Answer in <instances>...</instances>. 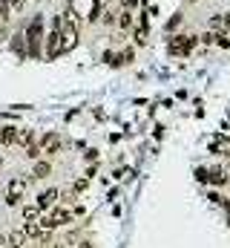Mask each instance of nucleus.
Returning a JSON list of instances; mask_svg holds the SVG:
<instances>
[{
    "label": "nucleus",
    "instance_id": "f257e3e1",
    "mask_svg": "<svg viewBox=\"0 0 230 248\" xmlns=\"http://www.w3.org/2000/svg\"><path fill=\"white\" fill-rule=\"evenodd\" d=\"M26 35V52L29 58H41V41H43V15H35L29 20V26L23 29Z\"/></svg>",
    "mask_w": 230,
    "mask_h": 248
},
{
    "label": "nucleus",
    "instance_id": "f03ea898",
    "mask_svg": "<svg viewBox=\"0 0 230 248\" xmlns=\"http://www.w3.org/2000/svg\"><path fill=\"white\" fill-rule=\"evenodd\" d=\"M75 217H72V208H63V205H52L49 208V214H43L41 219H38V225L43 228V231H52V228H60V225H69Z\"/></svg>",
    "mask_w": 230,
    "mask_h": 248
},
{
    "label": "nucleus",
    "instance_id": "7ed1b4c3",
    "mask_svg": "<svg viewBox=\"0 0 230 248\" xmlns=\"http://www.w3.org/2000/svg\"><path fill=\"white\" fill-rule=\"evenodd\" d=\"M196 44H199V35H172L170 38V52L172 55H190Z\"/></svg>",
    "mask_w": 230,
    "mask_h": 248
},
{
    "label": "nucleus",
    "instance_id": "20e7f679",
    "mask_svg": "<svg viewBox=\"0 0 230 248\" xmlns=\"http://www.w3.org/2000/svg\"><path fill=\"white\" fill-rule=\"evenodd\" d=\"M38 147H41V153H46V156H58V153H60V147H63V141H60V136H58V133H43Z\"/></svg>",
    "mask_w": 230,
    "mask_h": 248
},
{
    "label": "nucleus",
    "instance_id": "39448f33",
    "mask_svg": "<svg viewBox=\"0 0 230 248\" xmlns=\"http://www.w3.org/2000/svg\"><path fill=\"white\" fill-rule=\"evenodd\" d=\"M26 179H20V176H14L12 182H9V190H6V205H17V199H20V193L26 190Z\"/></svg>",
    "mask_w": 230,
    "mask_h": 248
},
{
    "label": "nucleus",
    "instance_id": "423d86ee",
    "mask_svg": "<svg viewBox=\"0 0 230 248\" xmlns=\"http://www.w3.org/2000/svg\"><path fill=\"white\" fill-rule=\"evenodd\" d=\"M9 44H12V52L17 55V58H29V52H26V35H23V29H17L14 35H9Z\"/></svg>",
    "mask_w": 230,
    "mask_h": 248
},
{
    "label": "nucleus",
    "instance_id": "0eeeda50",
    "mask_svg": "<svg viewBox=\"0 0 230 248\" xmlns=\"http://www.w3.org/2000/svg\"><path fill=\"white\" fill-rule=\"evenodd\" d=\"M58 196H60V193H58L55 187H46V190H41V193H38L35 205H38V208H41V211L46 214V211H49V208H52V205L58 202Z\"/></svg>",
    "mask_w": 230,
    "mask_h": 248
},
{
    "label": "nucleus",
    "instance_id": "6e6552de",
    "mask_svg": "<svg viewBox=\"0 0 230 248\" xmlns=\"http://www.w3.org/2000/svg\"><path fill=\"white\" fill-rule=\"evenodd\" d=\"M17 133H20V127H14V124H6V127H0V144H3V147H12V144H17Z\"/></svg>",
    "mask_w": 230,
    "mask_h": 248
},
{
    "label": "nucleus",
    "instance_id": "1a4fd4ad",
    "mask_svg": "<svg viewBox=\"0 0 230 248\" xmlns=\"http://www.w3.org/2000/svg\"><path fill=\"white\" fill-rule=\"evenodd\" d=\"M135 23V9H124L121 6V12H118V20H115V26L118 29H129Z\"/></svg>",
    "mask_w": 230,
    "mask_h": 248
},
{
    "label": "nucleus",
    "instance_id": "9d476101",
    "mask_svg": "<svg viewBox=\"0 0 230 248\" xmlns=\"http://www.w3.org/2000/svg\"><path fill=\"white\" fill-rule=\"evenodd\" d=\"M52 176V165L46 159H35V168H32V179H46Z\"/></svg>",
    "mask_w": 230,
    "mask_h": 248
},
{
    "label": "nucleus",
    "instance_id": "9b49d317",
    "mask_svg": "<svg viewBox=\"0 0 230 248\" xmlns=\"http://www.w3.org/2000/svg\"><path fill=\"white\" fill-rule=\"evenodd\" d=\"M228 173L225 170H219V168H213V170H207V185H213V187H222V185H228Z\"/></svg>",
    "mask_w": 230,
    "mask_h": 248
},
{
    "label": "nucleus",
    "instance_id": "f8f14e48",
    "mask_svg": "<svg viewBox=\"0 0 230 248\" xmlns=\"http://www.w3.org/2000/svg\"><path fill=\"white\" fill-rule=\"evenodd\" d=\"M104 9H107V6H104L101 0H92V6H89V12H86V20H89V23H98L101 15H104Z\"/></svg>",
    "mask_w": 230,
    "mask_h": 248
},
{
    "label": "nucleus",
    "instance_id": "ddd939ff",
    "mask_svg": "<svg viewBox=\"0 0 230 248\" xmlns=\"http://www.w3.org/2000/svg\"><path fill=\"white\" fill-rule=\"evenodd\" d=\"M41 214H43V211H41L38 205H23V222H38Z\"/></svg>",
    "mask_w": 230,
    "mask_h": 248
},
{
    "label": "nucleus",
    "instance_id": "4468645a",
    "mask_svg": "<svg viewBox=\"0 0 230 248\" xmlns=\"http://www.w3.org/2000/svg\"><path fill=\"white\" fill-rule=\"evenodd\" d=\"M23 240H26V234H23V231H12V234L6 237V246H12V248H23Z\"/></svg>",
    "mask_w": 230,
    "mask_h": 248
},
{
    "label": "nucleus",
    "instance_id": "2eb2a0df",
    "mask_svg": "<svg viewBox=\"0 0 230 248\" xmlns=\"http://www.w3.org/2000/svg\"><path fill=\"white\" fill-rule=\"evenodd\" d=\"M32 141H35V133H32V130H20V133H17V144H20V147H29Z\"/></svg>",
    "mask_w": 230,
    "mask_h": 248
},
{
    "label": "nucleus",
    "instance_id": "dca6fc26",
    "mask_svg": "<svg viewBox=\"0 0 230 248\" xmlns=\"http://www.w3.org/2000/svg\"><path fill=\"white\" fill-rule=\"evenodd\" d=\"M213 44H219L222 49H230V32H219V35L213 38Z\"/></svg>",
    "mask_w": 230,
    "mask_h": 248
},
{
    "label": "nucleus",
    "instance_id": "f3484780",
    "mask_svg": "<svg viewBox=\"0 0 230 248\" xmlns=\"http://www.w3.org/2000/svg\"><path fill=\"white\" fill-rule=\"evenodd\" d=\"M41 156H43V153H41V147L32 141V144L26 147V159H32V162H35V159H41Z\"/></svg>",
    "mask_w": 230,
    "mask_h": 248
},
{
    "label": "nucleus",
    "instance_id": "a211bd4d",
    "mask_svg": "<svg viewBox=\"0 0 230 248\" xmlns=\"http://www.w3.org/2000/svg\"><path fill=\"white\" fill-rule=\"evenodd\" d=\"M86 187H89V179H75V182H72V190H69V193H84Z\"/></svg>",
    "mask_w": 230,
    "mask_h": 248
},
{
    "label": "nucleus",
    "instance_id": "6ab92c4d",
    "mask_svg": "<svg viewBox=\"0 0 230 248\" xmlns=\"http://www.w3.org/2000/svg\"><path fill=\"white\" fill-rule=\"evenodd\" d=\"M104 61L110 63V66H121V63H124V61H121V55H118V52H107V55H104Z\"/></svg>",
    "mask_w": 230,
    "mask_h": 248
},
{
    "label": "nucleus",
    "instance_id": "aec40b11",
    "mask_svg": "<svg viewBox=\"0 0 230 248\" xmlns=\"http://www.w3.org/2000/svg\"><path fill=\"white\" fill-rule=\"evenodd\" d=\"M213 38H216V32H204V35H199V41H201L204 46H210V44H213Z\"/></svg>",
    "mask_w": 230,
    "mask_h": 248
},
{
    "label": "nucleus",
    "instance_id": "412c9836",
    "mask_svg": "<svg viewBox=\"0 0 230 248\" xmlns=\"http://www.w3.org/2000/svg\"><path fill=\"white\" fill-rule=\"evenodd\" d=\"M196 179H199L201 185H207V170H204V168H196Z\"/></svg>",
    "mask_w": 230,
    "mask_h": 248
},
{
    "label": "nucleus",
    "instance_id": "4be33fe9",
    "mask_svg": "<svg viewBox=\"0 0 230 248\" xmlns=\"http://www.w3.org/2000/svg\"><path fill=\"white\" fill-rule=\"evenodd\" d=\"M210 26L219 29V26H222V15H213V17H210Z\"/></svg>",
    "mask_w": 230,
    "mask_h": 248
},
{
    "label": "nucleus",
    "instance_id": "5701e85b",
    "mask_svg": "<svg viewBox=\"0 0 230 248\" xmlns=\"http://www.w3.org/2000/svg\"><path fill=\"white\" fill-rule=\"evenodd\" d=\"M207 199H210V202H225V199H222V196H219L216 190H210V193H207Z\"/></svg>",
    "mask_w": 230,
    "mask_h": 248
},
{
    "label": "nucleus",
    "instance_id": "b1692460",
    "mask_svg": "<svg viewBox=\"0 0 230 248\" xmlns=\"http://www.w3.org/2000/svg\"><path fill=\"white\" fill-rule=\"evenodd\" d=\"M138 6V0H124V9H135Z\"/></svg>",
    "mask_w": 230,
    "mask_h": 248
},
{
    "label": "nucleus",
    "instance_id": "393cba45",
    "mask_svg": "<svg viewBox=\"0 0 230 248\" xmlns=\"http://www.w3.org/2000/svg\"><path fill=\"white\" fill-rule=\"evenodd\" d=\"M78 248H95V246H92L89 240H84V243H78Z\"/></svg>",
    "mask_w": 230,
    "mask_h": 248
},
{
    "label": "nucleus",
    "instance_id": "a878e982",
    "mask_svg": "<svg viewBox=\"0 0 230 248\" xmlns=\"http://www.w3.org/2000/svg\"><path fill=\"white\" fill-rule=\"evenodd\" d=\"M0 248H6V237L3 234H0Z\"/></svg>",
    "mask_w": 230,
    "mask_h": 248
},
{
    "label": "nucleus",
    "instance_id": "bb28decb",
    "mask_svg": "<svg viewBox=\"0 0 230 248\" xmlns=\"http://www.w3.org/2000/svg\"><path fill=\"white\" fill-rule=\"evenodd\" d=\"M55 248H66V243H55Z\"/></svg>",
    "mask_w": 230,
    "mask_h": 248
},
{
    "label": "nucleus",
    "instance_id": "cd10ccee",
    "mask_svg": "<svg viewBox=\"0 0 230 248\" xmlns=\"http://www.w3.org/2000/svg\"><path fill=\"white\" fill-rule=\"evenodd\" d=\"M101 3H104V6H110V3H113V0H101Z\"/></svg>",
    "mask_w": 230,
    "mask_h": 248
},
{
    "label": "nucleus",
    "instance_id": "c85d7f7f",
    "mask_svg": "<svg viewBox=\"0 0 230 248\" xmlns=\"http://www.w3.org/2000/svg\"><path fill=\"white\" fill-rule=\"evenodd\" d=\"M187 3H199V0H187Z\"/></svg>",
    "mask_w": 230,
    "mask_h": 248
},
{
    "label": "nucleus",
    "instance_id": "c756f323",
    "mask_svg": "<svg viewBox=\"0 0 230 248\" xmlns=\"http://www.w3.org/2000/svg\"><path fill=\"white\" fill-rule=\"evenodd\" d=\"M228 222H230V214H228Z\"/></svg>",
    "mask_w": 230,
    "mask_h": 248
},
{
    "label": "nucleus",
    "instance_id": "7c9ffc66",
    "mask_svg": "<svg viewBox=\"0 0 230 248\" xmlns=\"http://www.w3.org/2000/svg\"><path fill=\"white\" fill-rule=\"evenodd\" d=\"M0 165H3V159H0Z\"/></svg>",
    "mask_w": 230,
    "mask_h": 248
}]
</instances>
